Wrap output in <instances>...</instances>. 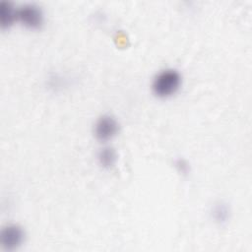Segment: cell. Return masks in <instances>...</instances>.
<instances>
[{"label":"cell","mask_w":252,"mask_h":252,"mask_svg":"<svg viewBox=\"0 0 252 252\" xmlns=\"http://www.w3.org/2000/svg\"><path fill=\"white\" fill-rule=\"evenodd\" d=\"M181 85V75L175 69H165L154 79L152 89L158 97H168L175 94Z\"/></svg>","instance_id":"6da1fadb"},{"label":"cell","mask_w":252,"mask_h":252,"mask_svg":"<svg viewBox=\"0 0 252 252\" xmlns=\"http://www.w3.org/2000/svg\"><path fill=\"white\" fill-rule=\"evenodd\" d=\"M17 20L28 29L38 30L43 24V13L33 3L24 4L17 9Z\"/></svg>","instance_id":"7a4b0ae2"},{"label":"cell","mask_w":252,"mask_h":252,"mask_svg":"<svg viewBox=\"0 0 252 252\" xmlns=\"http://www.w3.org/2000/svg\"><path fill=\"white\" fill-rule=\"evenodd\" d=\"M25 239V231L18 224H8L1 230L0 240L5 250L13 251L19 248Z\"/></svg>","instance_id":"3957f363"},{"label":"cell","mask_w":252,"mask_h":252,"mask_svg":"<svg viewBox=\"0 0 252 252\" xmlns=\"http://www.w3.org/2000/svg\"><path fill=\"white\" fill-rule=\"evenodd\" d=\"M119 125L110 115L101 116L95 123L94 134L97 140L105 142L112 139L118 132Z\"/></svg>","instance_id":"277c9868"},{"label":"cell","mask_w":252,"mask_h":252,"mask_svg":"<svg viewBox=\"0 0 252 252\" xmlns=\"http://www.w3.org/2000/svg\"><path fill=\"white\" fill-rule=\"evenodd\" d=\"M17 20V10L9 1L0 2V26L3 30L9 29Z\"/></svg>","instance_id":"5b68a950"},{"label":"cell","mask_w":252,"mask_h":252,"mask_svg":"<svg viewBox=\"0 0 252 252\" xmlns=\"http://www.w3.org/2000/svg\"><path fill=\"white\" fill-rule=\"evenodd\" d=\"M97 159H98L99 164L102 167L109 169L114 166V164L117 160V156H116V153L113 148L104 147L98 152Z\"/></svg>","instance_id":"8992f818"}]
</instances>
